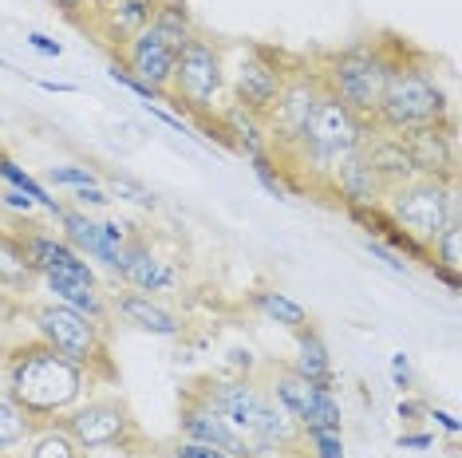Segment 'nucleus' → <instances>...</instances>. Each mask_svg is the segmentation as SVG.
<instances>
[{
  "label": "nucleus",
  "instance_id": "nucleus-28",
  "mask_svg": "<svg viewBox=\"0 0 462 458\" xmlns=\"http://www.w3.org/2000/svg\"><path fill=\"white\" fill-rule=\"evenodd\" d=\"M28 458H88V451H83L60 423H51V426L32 431V439H28Z\"/></svg>",
  "mask_w": 462,
  "mask_h": 458
},
{
  "label": "nucleus",
  "instance_id": "nucleus-40",
  "mask_svg": "<svg viewBox=\"0 0 462 458\" xmlns=\"http://www.w3.org/2000/svg\"><path fill=\"white\" fill-rule=\"evenodd\" d=\"M171 454L174 458H234V454H222V451H214V446H202V443H190V439H178L171 446Z\"/></svg>",
  "mask_w": 462,
  "mask_h": 458
},
{
  "label": "nucleus",
  "instance_id": "nucleus-33",
  "mask_svg": "<svg viewBox=\"0 0 462 458\" xmlns=\"http://www.w3.org/2000/svg\"><path fill=\"white\" fill-rule=\"evenodd\" d=\"M48 182L51 186H64V190H83V186H103L99 174L91 166H79V162H56L48 170Z\"/></svg>",
  "mask_w": 462,
  "mask_h": 458
},
{
  "label": "nucleus",
  "instance_id": "nucleus-30",
  "mask_svg": "<svg viewBox=\"0 0 462 458\" xmlns=\"http://www.w3.org/2000/svg\"><path fill=\"white\" fill-rule=\"evenodd\" d=\"M28 439H32V423L0 395V454H13L16 446H24Z\"/></svg>",
  "mask_w": 462,
  "mask_h": 458
},
{
  "label": "nucleus",
  "instance_id": "nucleus-43",
  "mask_svg": "<svg viewBox=\"0 0 462 458\" xmlns=\"http://www.w3.org/2000/svg\"><path fill=\"white\" fill-rule=\"evenodd\" d=\"M24 44L32 48V51H40V56H48V60H60V56H64V44H60V40H51V36H44V32H28Z\"/></svg>",
  "mask_w": 462,
  "mask_h": 458
},
{
  "label": "nucleus",
  "instance_id": "nucleus-16",
  "mask_svg": "<svg viewBox=\"0 0 462 458\" xmlns=\"http://www.w3.org/2000/svg\"><path fill=\"white\" fill-rule=\"evenodd\" d=\"M154 5H159V0H96L83 28H91V32L99 36V44H107L111 51H123L151 24Z\"/></svg>",
  "mask_w": 462,
  "mask_h": 458
},
{
  "label": "nucleus",
  "instance_id": "nucleus-4",
  "mask_svg": "<svg viewBox=\"0 0 462 458\" xmlns=\"http://www.w3.org/2000/svg\"><path fill=\"white\" fill-rule=\"evenodd\" d=\"M372 131H375L372 119L356 114L348 103H340L324 87V96L317 99V107H312L309 123H304V131H300L297 151H292L285 162H297V166H289V170H304L317 182L328 186L332 170L348 159V154L360 151Z\"/></svg>",
  "mask_w": 462,
  "mask_h": 458
},
{
  "label": "nucleus",
  "instance_id": "nucleus-3",
  "mask_svg": "<svg viewBox=\"0 0 462 458\" xmlns=\"http://www.w3.org/2000/svg\"><path fill=\"white\" fill-rule=\"evenodd\" d=\"M20 242H24V253L36 269V280L51 293V300L99 320V325H111V300L88 257H79L64 237L48 234V229H24Z\"/></svg>",
  "mask_w": 462,
  "mask_h": 458
},
{
  "label": "nucleus",
  "instance_id": "nucleus-51",
  "mask_svg": "<svg viewBox=\"0 0 462 458\" xmlns=\"http://www.w3.org/2000/svg\"><path fill=\"white\" fill-rule=\"evenodd\" d=\"M0 68H5V60H0Z\"/></svg>",
  "mask_w": 462,
  "mask_h": 458
},
{
  "label": "nucleus",
  "instance_id": "nucleus-12",
  "mask_svg": "<svg viewBox=\"0 0 462 458\" xmlns=\"http://www.w3.org/2000/svg\"><path fill=\"white\" fill-rule=\"evenodd\" d=\"M320 96H324L320 68H309V64L289 68L285 87H281V96H277V103H273V111L265 114L269 151H273V159H277V162H285L289 154L297 151L300 131H304V123H309V114H312V107H317Z\"/></svg>",
  "mask_w": 462,
  "mask_h": 458
},
{
  "label": "nucleus",
  "instance_id": "nucleus-19",
  "mask_svg": "<svg viewBox=\"0 0 462 458\" xmlns=\"http://www.w3.org/2000/svg\"><path fill=\"white\" fill-rule=\"evenodd\" d=\"M111 316H119L123 325L146 332V336H159V340H178L186 332L182 316L171 312L159 297H146L134 293V289H123V293L111 297Z\"/></svg>",
  "mask_w": 462,
  "mask_h": 458
},
{
  "label": "nucleus",
  "instance_id": "nucleus-44",
  "mask_svg": "<svg viewBox=\"0 0 462 458\" xmlns=\"http://www.w3.org/2000/svg\"><path fill=\"white\" fill-rule=\"evenodd\" d=\"M399 451H435V435L430 431H403L395 439Z\"/></svg>",
  "mask_w": 462,
  "mask_h": 458
},
{
  "label": "nucleus",
  "instance_id": "nucleus-32",
  "mask_svg": "<svg viewBox=\"0 0 462 458\" xmlns=\"http://www.w3.org/2000/svg\"><path fill=\"white\" fill-rule=\"evenodd\" d=\"M107 79L115 83V87H123V91H131L134 99H143V107L146 103H171V96H166V91H159V87H151V83H143V79H134L127 68L119 64V60H115V64L107 68Z\"/></svg>",
  "mask_w": 462,
  "mask_h": 458
},
{
  "label": "nucleus",
  "instance_id": "nucleus-29",
  "mask_svg": "<svg viewBox=\"0 0 462 458\" xmlns=\"http://www.w3.org/2000/svg\"><path fill=\"white\" fill-rule=\"evenodd\" d=\"M427 249H430V265H443L450 273H462V217H455Z\"/></svg>",
  "mask_w": 462,
  "mask_h": 458
},
{
  "label": "nucleus",
  "instance_id": "nucleus-46",
  "mask_svg": "<svg viewBox=\"0 0 462 458\" xmlns=\"http://www.w3.org/2000/svg\"><path fill=\"white\" fill-rule=\"evenodd\" d=\"M427 408H430V403H423V399H399V403H395V415H399L403 423H415L419 415H427Z\"/></svg>",
  "mask_w": 462,
  "mask_h": 458
},
{
  "label": "nucleus",
  "instance_id": "nucleus-7",
  "mask_svg": "<svg viewBox=\"0 0 462 458\" xmlns=\"http://www.w3.org/2000/svg\"><path fill=\"white\" fill-rule=\"evenodd\" d=\"M171 107L182 114H217L226 107V51L214 36L194 32L174 60Z\"/></svg>",
  "mask_w": 462,
  "mask_h": 458
},
{
  "label": "nucleus",
  "instance_id": "nucleus-25",
  "mask_svg": "<svg viewBox=\"0 0 462 458\" xmlns=\"http://www.w3.org/2000/svg\"><path fill=\"white\" fill-rule=\"evenodd\" d=\"M249 305H254L261 316L269 320V325H281V328H289V332L312 325L309 308H304L300 300H292L289 293H281V289H257V293H249Z\"/></svg>",
  "mask_w": 462,
  "mask_h": 458
},
{
  "label": "nucleus",
  "instance_id": "nucleus-31",
  "mask_svg": "<svg viewBox=\"0 0 462 458\" xmlns=\"http://www.w3.org/2000/svg\"><path fill=\"white\" fill-rule=\"evenodd\" d=\"M249 166H254V179L261 182L265 194H273V197L292 194V182L285 179V162H277L273 154H261V159H249Z\"/></svg>",
  "mask_w": 462,
  "mask_h": 458
},
{
  "label": "nucleus",
  "instance_id": "nucleus-39",
  "mask_svg": "<svg viewBox=\"0 0 462 458\" xmlns=\"http://www.w3.org/2000/svg\"><path fill=\"white\" fill-rule=\"evenodd\" d=\"M392 383L399 391H411V383H415V371H411V356H407V352H395L392 356Z\"/></svg>",
  "mask_w": 462,
  "mask_h": 458
},
{
  "label": "nucleus",
  "instance_id": "nucleus-20",
  "mask_svg": "<svg viewBox=\"0 0 462 458\" xmlns=\"http://www.w3.org/2000/svg\"><path fill=\"white\" fill-rule=\"evenodd\" d=\"M214 123H217V139H222L229 151L245 154V159L273 154L269 131H265V119H261V114H249L245 107H237V103H226V107L214 114Z\"/></svg>",
  "mask_w": 462,
  "mask_h": 458
},
{
  "label": "nucleus",
  "instance_id": "nucleus-23",
  "mask_svg": "<svg viewBox=\"0 0 462 458\" xmlns=\"http://www.w3.org/2000/svg\"><path fill=\"white\" fill-rule=\"evenodd\" d=\"M292 336H297V356H292L289 368L309 383H317V388H336V363H332V352L320 332L312 325H304L292 332Z\"/></svg>",
  "mask_w": 462,
  "mask_h": 458
},
{
  "label": "nucleus",
  "instance_id": "nucleus-27",
  "mask_svg": "<svg viewBox=\"0 0 462 458\" xmlns=\"http://www.w3.org/2000/svg\"><path fill=\"white\" fill-rule=\"evenodd\" d=\"M0 182H5L8 190L28 194V197H32V202L40 206V210L51 214V217L64 210V202H60V197H51V194H48V186L40 182V179H32V174H28L24 166H20V162L13 159V154H5V151H0Z\"/></svg>",
  "mask_w": 462,
  "mask_h": 458
},
{
  "label": "nucleus",
  "instance_id": "nucleus-13",
  "mask_svg": "<svg viewBox=\"0 0 462 458\" xmlns=\"http://www.w3.org/2000/svg\"><path fill=\"white\" fill-rule=\"evenodd\" d=\"M123 289H134V293H146V297H162V293H174L178 289V265L171 257L154 253V245L146 242L143 234H134L123 242V261H119V273Z\"/></svg>",
  "mask_w": 462,
  "mask_h": 458
},
{
  "label": "nucleus",
  "instance_id": "nucleus-26",
  "mask_svg": "<svg viewBox=\"0 0 462 458\" xmlns=\"http://www.w3.org/2000/svg\"><path fill=\"white\" fill-rule=\"evenodd\" d=\"M151 28L166 40V44H174L178 51H182L186 40L198 32L194 13L186 0H159V5H154V16H151Z\"/></svg>",
  "mask_w": 462,
  "mask_h": 458
},
{
  "label": "nucleus",
  "instance_id": "nucleus-17",
  "mask_svg": "<svg viewBox=\"0 0 462 458\" xmlns=\"http://www.w3.org/2000/svg\"><path fill=\"white\" fill-rule=\"evenodd\" d=\"M174 60H178V48L174 44H166V40L154 32L151 24L143 28L139 36L131 40L127 48L119 51V64L131 71L134 79H143V83H151V87H159L171 96V79H174Z\"/></svg>",
  "mask_w": 462,
  "mask_h": 458
},
{
  "label": "nucleus",
  "instance_id": "nucleus-45",
  "mask_svg": "<svg viewBox=\"0 0 462 458\" xmlns=\"http://www.w3.org/2000/svg\"><path fill=\"white\" fill-rule=\"evenodd\" d=\"M427 415H430V419H435L439 426H443L450 439H458V435H462V423H458L455 411H447V408H427Z\"/></svg>",
  "mask_w": 462,
  "mask_h": 458
},
{
  "label": "nucleus",
  "instance_id": "nucleus-42",
  "mask_svg": "<svg viewBox=\"0 0 462 458\" xmlns=\"http://www.w3.org/2000/svg\"><path fill=\"white\" fill-rule=\"evenodd\" d=\"M226 363H229V371H234V376H254L257 356H254V352H249V348H229Z\"/></svg>",
  "mask_w": 462,
  "mask_h": 458
},
{
  "label": "nucleus",
  "instance_id": "nucleus-11",
  "mask_svg": "<svg viewBox=\"0 0 462 458\" xmlns=\"http://www.w3.org/2000/svg\"><path fill=\"white\" fill-rule=\"evenodd\" d=\"M289 79V60L269 44H249L234 56V64H226V103H237L249 114L273 111L281 87Z\"/></svg>",
  "mask_w": 462,
  "mask_h": 458
},
{
  "label": "nucleus",
  "instance_id": "nucleus-18",
  "mask_svg": "<svg viewBox=\"0 0 462 458\" xmlns=\"http://www.w3.org/2000/svg\"><path fill=\"white\" fill-rule=\"evenodd\" d=\"M56 222H60V237H64V242L76 249L79 257H88V261L103 265L107 273H119L123 245H111L107 242L99 217H91L88 210H76V206H64V210L56 214Z\"/></svg>",
  "mask_w": 462,
  "mask_h": 458
},
{
  "label": "nucleus",
  "instance_id": "nucleus-34",
  "mask_svg": "<svg viewBox=\"0 0 462 458\" xmlns=\"http://www.w3.org/2000/svg\"><path fill=\"white\" fill-rule=\"evenodd\" d=\"M107 194H111V197H123V202L143 206V210H154V206H159V197H154L151 190H146L143 182L127 179V174H115V179L107 182Z\"/></svg>",
  "mask_w": 462,
  "mask_h": 458
},
{
  "label": "nucleus",
  "instance_id": "nucleus-1",
  "mask_svg": "<svg viewBox=\"0 0 462 458\" xmlns=\"http://www.w3.org/2000/svg\"><path fill=\"white\" fill-rule=\"evenodd\" d=\"M91 383L96 380L79 363L60 356L44 340L16 344L5 360V399L32 423V431L64 419L76 403L88 399Z\"/></svg>",
  "mask_w": 462,
  "mask_h": 458
},
{
  "label": "nucleus",
  "instance_id": "nucleus-50",
  "mask_svg": "<svg viewBox=\"0 0 462 458\" xmlns=\"http://www.w3.org/2000/svg\"><path fill=\"white\" fill-rule=\"evenodd\" d=\"M0 458H13V454H0Z\"/></svg>",
  "mask_w": 462,
  "mask_h": 458
},
{
  "label": "nucleus",
  "instance_id": "nucleus-48",
  "mask_svg": "<svg viewBox=\"0 0 462 458\" xmlns=\"http://www.w3.org/2000/svg\"><path fill=\"white\" fill-rule=\"evenodd\" d=\"M40 91H51V96H71V91H79L76 83H60V79H36Z\"/></svg>",
  "mask_w": 462,
  "mask_h": 458
},
{
  "label": "nucleus",
  "instance_id": "nucleus-9",
  "mask_svg": "<svg viewBox=\"0 0 462 458\" xmlns=\"http://www.w3.org/2000/svg\"><path fill=\"white\" fill-rule=\"evenodd\" d=\"M383 210L407 237H415L419 245H430L458 217V190L455 182L419 179L415 174V179L392 186L383 194Z\"/></svg>",
  "mask_w": 462,
  "mask_h": 458
},
{
  "label": "nucleus",
  "instance_id": "nucleus-6",
  "mask_svg": "<svg viewBox=\"0 0 462 458\" xmlns=\"http://www.w3.org/2000/svg\"><path fill=\"white\" fill-rule=\"evenodd\" d=\"M28 316H32L36 340H44L48 348L60 352V356L79 363L91 380H103V383L119 380L115 360H111L107 325H99V320H91V316H83V312H76V308L60 305V300H44V305H36Z\"/></svg>",
  "mask_w": 462,
  "mask_h": 458
},
{
  "label": "nucleus",
  "instance_id": "nucleus-49",
  "mask_svg": "<svg viewBox=\"0 0 462 458\" xmlns=\"http://www.w3.org/2000/svg\"><path fill=\"white\" fill-rule=\"evenodd\" d=\"M143 458H174V454H171V451H166V454H154V451H151V454H143Z\"/></svg>",
  "mask_w": 462,
  "mask_h": 458
},
{
  "label": "nucleus",
  "instance_id": "nucleus-24",
  "mask_svg": "<svg viewBox=\"0 0 462 458\" xmlns=\"http://www.w3.org/2000/svg\"><path fill=\"white\" fill-rule=\"evenodd\" d=\"M36 285V269L24 253V242L13 229H0V293L24 297Z\"/></svg>",
  "mask_w": 462,
  "mask_h": 458
},
{
  "label": "nucleus",
  "instance_id": "nucleus-14",
  "mask_svg": "<svg viewBox=\"0 0 462 458\" xmlns=\"http://www.w3.org/2000/svg\"><path fill=\"white\" fill-rule=\"evenodd\" d=\"M178 435L190 443H202V446H214V451L222 454H234V458H254L245 443H241V435L229 426L222 415L206 403V395L190 388L186 391V403L178 408Z\"/></svg>",
  "mask_w": 462,
  "mask_h": 458
},
{
  "label": "nucleus",
  "instance_id": "nucleus-2",
  "mask_svg": "<svg viewBox=\"0 0 462 458\" xmlns=\"http://www.w3.org/2000/svg\"><path fill=\"white\" fill-rule=\"evenodd\" d=\"M206 403L241 435V443L254 451V458L269 454H300L304 435L300 426L277 408V399L261 388L254 376H209L198 383Z\"/></svg>",
  "mask_w": 462,
  "mask_h": 458
},
{
  "label": "nucleus",
  "instance_id": "nucleus-47",
  "mask_svg": "<svg viewBox=\"0 0 462 458\" xmlns=\"http://www.w3.org/2000/svg\"><path fill=\"white\" fill-rule=\"evenodd\" d=\"M430 269V277H435V280H443V285L450 289V293H462V273H450V269H443V265H427Z\"/></svg>",
  "mask_w": 462,
  "mask_h": 458
},
{
  "label": "nucleus",
  "instance_id": "nucleus-15",
  "mask_svg": "<svg viewBox=\"0 0 462 458\" xmlns=\"http://www.w3.org/2000/svg\"><path fill=\"white\" fill-rule=\"evenodd\" d=\"M407 147L419 179H439V182H458V147H455V127L439 123V127H415L399 134Z\"/></svg>",
  "mask_w": 462,
  "mask_h": 458
},
{
  "label": "nucleus",
  "instance_id": "nucleus-22",
  "mask_svg": "<svg viewBox=\"0 0 462 458\" xmlns=\"http://www.w3.org/2000/svg\"><path fill=\"white\" fill-rule=\"evenodd\" d=\"M328 190L340 197L344 206H380L383 202V182L372 174V166L364 162V154H348L340 166L332 170Z\"/></svg>",
  "mask_w": 462,
  "mask_h": 458
},
{
  "label": "nucleus",
  "instance_id": "nucleus-10",
  "mask_svg": "<svg viewBox=\"0 0 462 458\" xmlns=\"http://www.w3.org/2000/svg\"><path fill=\"white\" fill-rule=\"evenodd\" d=\"M60 426L76 439L88 454H99V451H127L131 446H143V426L134 419L131 403L123 395H96V399H83L76 403Z\"/></svg>",
  "mask_w": 462,
  "mask_h": 458
},
{
  "label": "nucleus",
  "instance_id": "nucleus-35",
  "mask_svg": "<svg viewBox=\"0 0 462 458\" xmlns=\"http://www.w3.org/2000/svg\"><path fill=\"white\" fill-rule=\"evenodd\" d=\"M309 458H344V431H304Z\"/></svg>",
  "mask_w": 462,
  "mask_h": 458
},
{
  "label": "nucleus",
  "instance_id": "nucleus-8",
  "mask_svg": "<svg viewBox=\"0 0 462 458\" xmlns=\"http://www.w3.org/2000/svg\"><path fill=\"white\" fill-rule=\"evenodd\" d=\"M399 51H387L383 44H352L344 51H332L328 64L320 68L324 87L332 91L340 103H348L356 114L372 119L375 107H380L383 83L392 76Z\"/></svg>",
  "mask_w": 462,
  "mask_h": 458
},
{
  "label": "nucleus",
  "instance_id": "nucleus-21",
  "mask_svg": "<svg viewBox=\"0 0 462 458\" xmlns=\"http://www.w3.org/2000/svg\"><path fill=\"white\" fill-rule=\"evenodd\" d=\"M364 154V162L372 166V174L383 182V194L392 190V186H403L407 179H415V166L411 159H407V147H403V139L392 131H380L375 127L372 134H367V142L360 147Z\"/></svg>",
  "mask_w": 462,
  "mask_h": 458
},
{
  "label": "nucleus",
  "instance_id": "nucleus-5",
  "mask_svg": "<svg viewBox=\"0 0 462 458\" xmlns=\"http://www.w3.org/2000/svg\"><path fill=\"white\" fill-rule=\"evenodd\" d=\"M372 123L392 134L415 127H439V123H450V99L435 71L419 64V60H403V51H399Z\"/></svg>",
  "mask_w": 462,
  "mask_h": 458
},
{
  "label": "nucleus",
  "instance_id": "nucleus-41",
  "mask_svg": "<svg viewBox=\"0 0 462 458\" xmlns=\"http://www.w3.org/2000/svg\"><path fill=\"white\" fill-rule=\"evenodd\" d=\"M0 206H5V210H13V214H20V217H28V214H36V210H40V206H36L28 194L8 190V186H5V190H0Z\"/></svg>",
  "mask_w": 462,
  "mask_h": 458
},
{
  "label": "nucleus",
  "instance_id": "nucleus-36",
  "mask_svg": "<svg viewBox=\"0 0 462 458\" xmlns=\"http://www.w3.org/2000/svg\"><path fill=\"white\" fill-rule=\"evenodd\" d=\"M364 249H367V253H372V257H375V261H380L383 269H392L395 277H407V273H411V265H407L403 257L395 253V249H387L383 242H372V237H364Z\"/></svg>",
  "mask_w": 462,
  "mask_h": 458
},
{
  "label": "nucleus",
  "instance_id": "nucleus-37",
  "mask_svg": "<svg viewBox=\"0 0 462 458\" xmlns=\"http://www.w3.org/2000/svg\"><path fill=\"white\" fill-rule=\"evenodd\" d=\"M71 206L76 210H107L111 206V194L103 190V186H83V190H71Z\"/></svg>",
  "mask_w": 462,
  "mask_h": 458
},
{
  "label": "nucleus",
  "instance_id": "nucleus-38",
  "mask_svg": "<svg viewBox=\"0 0 462 458\" xmlns=\"http://www.w3.org/2000/svg\"><path fill=\"white\" fill-rule=\"evenodd\" d=\"M48 5L56 8L64 20H71V24H88L91 5H96V0H48Z\"/></svg>",
  "mask_w": 462,
  "mask_h": 458
}]
</instances>
